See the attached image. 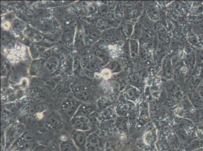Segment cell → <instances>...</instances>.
Here are the masks:
<instances>
[{"label":"cell","instance_id":"7c38bea8","mask_svg":"<svg viewBox=\"0 0 203 151\" xmlns=\"http://www.w3.org/2000/svg\"><path fill=\"white\" fill-rule=\"evenodd\" d=\"M52 151H58V150L56 149H53V150Z\"/></svg>","mask_w":203,"mask_h":151},{"label":"cell","instance_id":"30bf717a","mask_svg":"<svg viewBox=\"0 0 203 151\" xmlns=\"http://www.w3.org/2000/svg\"><path fill=\"white\" fill-rule=\"evenodd\" d=\"M110 72L108 70H103V71L102 72V75L104 77H105V78L109 77L110 76Z\"/></svg>","mask_w":203,"mask_h":151},{"label":"cell","instance_id":"8992f818","mask_svg":"<svg viewBox=\"0 0 203 151\" xmlns=\"http://www.w3.org/2000/svg\"><path fill=\"white\" fill-rule=\"evenodd\" d=\"M89 143L93 147H96L98 145L99 141L95 137H93L89 139Z\"/></svg>","mask_w":203,"mask_h":151},{"label":"cell","instance_id":"9c48e42d","mask_svg":"<svg viewBox=\"0 0 203 151\" xmlns=\"http://www.w3.org/2000/svg\"><path fill=\"white\" fill-rule=\"evenodd\" d=\"M56 118L55 117H52L49 119V122L51 124H52L53 126H56L58 125V121L57 120Z\"/></svg>","mask_w":203,"mask_h":151},{"label":"cell","instance_id":"52a82bcc","mask_svg":"<svg viewBox=\"0 0 203 151\" xmlns=\"http://www.w3.org/2000/svg\"><path fill=\"white\" fill-rule=\"evenodd\" d=\"M87 67L89 70H95L98 68V66L97 65V63L95 61H91L87 64Z\"/></svg>","mask_w":203,"mask_h":151},{"label":"cell","instance_id":"8fae6325","mask_svg":"<svg viewBox=\"0 0 203 151\" xmlns=\"http://www.w3.org/2000/svg\"><path fill=\"white\" fill-rule=\"evenodd\" d=\"M132 90H128V95L130 96V98L134 97V93L133 91H132Z\"/></svg>","mask_w":203,"mask_h":151},{"label":"cell","instance_id":"5b68a950","mask_svg":"<svg viewBox=\"0 0 203 151\" xmlns=\"http://www.w3.org/2000/svg\"><path fill=\"white\" fill-rule=\"evenodd\" d=\"M61 151H74L73 147L68 143H63L61 145Z\"/></svg>","mask_w":203,"mask_h":151},{"label":"cell","instance_id":"6da1fadb","mask_svg":"<svg viewBox=\"0 0 203 151\" xmlns=\"http://www.w3.org/2000/svg\"><path fill=\"white\" fill-rule=\"evenodd\" d=\"M59 63L57 57H49L44 63L43 67L44 70L48 74H52L58 69Z\"/></svg>","mask_w":203,"mask_h":151},{"label":"cell","instance_id":"277c9868","mask_svg":"<svg viewBox=\"0 0 203 151\" xmlns=\"http://www.w3.org/2000/svg\"><path fill=\"white\" fill-rule=\"evenodd\" d=\"M23 139L25 142H33L36 140L37 136L33 132H27L24 135Z\"/></svg>","mask_w":203,"mask_h":151},{"label":"cell","instance_id":"ba28073f","mask_svg":"<svg viewBox=\"0 0 203 151\" xmlns=\"http://www.w3.org/2000/svg\"><path fill=\"white\" fill-rule=\"evenodd\" d=\"M22 148L24 150L31 149L33 148V144L31 142H27L26 143H23L22 145Z\"/></svg>","mask_w":203,"mask_h":151},{"label":"cell","instance_id":"3957f363","mask_svg":"<svg viewBox=\"0 0 203 151\" xmlns=\"http://www.w3.org/2000/svg\"><path fill=\"white\" fill-rule=\"evenodd\" d=\"M74 139L75 141L78 145L81 146L85 145V138L83 134L81 132H77L75 134Z\"/></svg>","mask_w":203,"mask_h":151},{"label":"cell","instance_id":"7a4b0ae2","mask_svg":"<svg viewBox=\"0 0 203 151\" xmlns=\"http://www.w3.org/2000/svg\"><path fill=\"white\" fill-rule=\"evenodd\" d=\"M74 128L80 131H85L89 130V123L84 118H78L74 120L72 123Z\"/></svg>","mask_w":203,"mask_h":151}]
</instances>
